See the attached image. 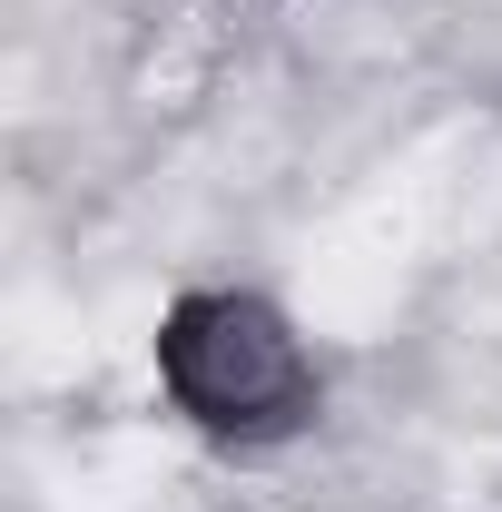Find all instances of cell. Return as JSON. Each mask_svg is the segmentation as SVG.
I'll list each match as a JSON object with an SVG mask.
<instances>
[{
	"mask_svg": "<svg viewBox=\"0 0 502 512\" xmlns=\"http://www.w3.org/2000/svg\"><path fill=\"white\" fill-rule=\"evenodd\" d=\"M158 375L217 434H266L286 414H306V345L266 296H188L158 325Z\"/></svg>",
	"mask_w": 502,
	"mask_h": 512,
	"instance_id": "cell-1",
	"label": "cell"
}]
</instances>
